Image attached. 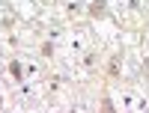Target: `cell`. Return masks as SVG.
Segmentation results:
<instances>
[{
    "label": "cell",
    "instance_id": "obj_1",
    "mask_svg": "<svg viewBox=\"0 0 149 113\" xmlns=\"http://www.w3.org/2000/svg\"><path fill=\"white\" fill-rule=\"evenodd\" d=\"M107 15V0H93L90 3V18H104Z\"/></svg>",
    "mask_w": 149,
    "mask_h": 113
},
{
    "label": "cell",
    "instance_id": "obj_2",
    "mask_svg": "<svg viewBox=\"0 0 149 113\" xmlns=\"http://www.w3.org/2000/svg\"><path fill=\"white\" fill-rule=\"evenodd\" d=\"M107 74H110V78H119V57H110V62H107Z\"/></svg>",
    "mask_w": 149,
    "mask_h": 113
},
{
    "label": "cell",
    "instance_id": "obj_3",
    "mask_svg": "<svg viewBox=\"0 0 149 113\" xmlns=\"http://www.w3.org/2000/svg\"><path fill=\"white\" fill-rule=\"evenodd\" d=\"M102 113H113V101H110V95H102Z\"/></svg>",
    "mask_w": 149,
    "mask_h": 113
},
{
    "label": "cell",
    "instance_id": "obj_4",
    "mask_svg": "<svg viewBox=\"0 0 149 113\" xmlns=\"http://www.w3.org/2000/svg\"><path fill=\"white\" fill-rule=\"evenodd\" d=\"M9 71H12V78H15V80H21V62H12Z\"/></svg>",
    "mask_w": 149,
    "mask_h": 113
},
{
    "label": "cell",
    "instance_id": "obj_5",
    "mask_svg": "<svg viewBox=\"0 0 149 113\" xmlns=\"http://www.w3.org/2000/svg\"><path fill=\"white\" fill-rule=\"evenodd\" d=\"M42 54H45V57H51V54H54V45H51V42H45V45H42Z\"/></svg>",
    "mask_w": 149,
    "mask_h": 113
},
{
    "label": "cell",
    "instance_id": "obj_6",
    "mask_svg": "<svg viewBox=\"0 0 149 113\" xmlns=\"http://www.w3.org/2000/svg\"><path fill=\"white\" fill-rule=\"evenodd\" d=\"M143 69H146V74H149V57H146V62H143Z\"/></svg>",
    "mask_w": 149,
    "mask_h": 113
},
{
    "label": "cell",
    "instance_id": "obj_7",
    "mask_svg": "<svg viewBox=\"0 0 149 113\" xmlns=\"http://www.w3.org/2000/svg\"><path fill=\"white\" fill-rule=\"evenodd\" d=\"M0 110H3V98H0Z\"/></svg>",
    "mask_w": 149,
    "mask_h": 113
}]
</instances>
